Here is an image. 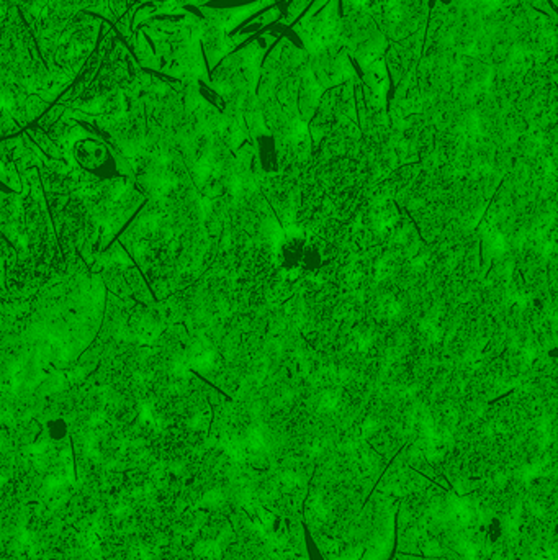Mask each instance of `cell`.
I'll list each match as a JSON object with an SVG mask.
<instances>
[{"mask_svg": "<svg viewBox=\"0 0 558 560\" xmlns=\"http://www.w3.org/2000/svg\"><path fill=\"white\" fill-rule=\"evenodd\" d=\"M306 244H308V239L303 236H296V234L288 236L283 241L280 252H278V255H280V266L283 271L287 272L302 271Z\"/></svg>", "mask_w": 558, "mask_h": 560, "instance_id": "cell-1", "label": "cell"}, {"mask_svg": "<svg viewBox=\"0 0 558 560\" xmlns=\"http://www.w3.org/2000/svg\"><path fill=\"white\" fill-rule=\"evenodd\" d=\"M257 157L266 172H274L278 169V151L274 138L269 131H262L257 135Z\"/></svg>", "mask_w": 558, "mask_h": 560, "instance_id": "cell-2", "label": "cell"}]
</instances>
